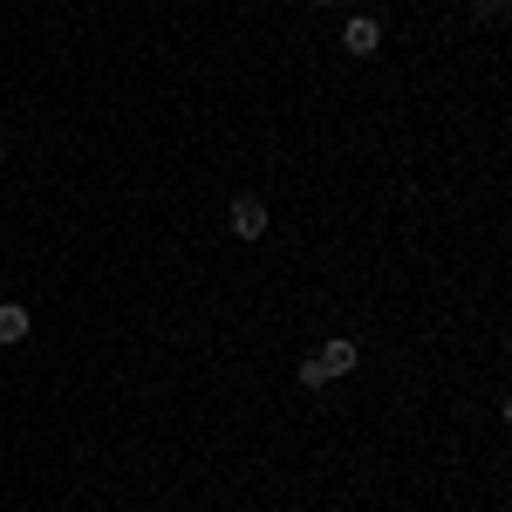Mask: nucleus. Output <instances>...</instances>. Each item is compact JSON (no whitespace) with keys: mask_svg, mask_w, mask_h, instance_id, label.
<instances>
[{"mask_svg":"<svg viewBox=\"0 0 512 512\" xmlns=\"http://www.w3.org/2000/svg\"><path fill=\"white\" fill-rule=\"evenodd\" d=\"M376 48H383V21H376V14H349V21H342V55L369 62Z\"/></svg>","mask_w":512,"mask_h":512,"instance_id":"obj_1","label":"nucleus"},{"mask_svg":"<svg viewBox=\"0 0 512 512\" xmlns=\"http://www.w3.org/2000/svg\"><path fill=\"white\" fill-rule=\"evenodd\" d=\"M315 362L328 369V383H342V376H355V369H362V342H355V335H328Z\"/></svg>","mask_w":512,"mask_h":512,"instance_id":"obj_3","label":"nucleus"},{"mask_svg":"<svg viewBox=\"0 0 512 512\" xmlns=\"http://www.w3.org/2000/svg\"><path fill=\"white\" fill-rule=\"evenodd\" d=\"M0 164H7V144H0Z\"/></svg>","mask_w":512,"mask_h":512,"instance_id":"obj_8","label":"nucleus"},{"mask_svg":"<svg viewBox=\"0 0 512 512\" xmlns=\"http://www.w3.org/2000/svg\"><path fill=\"white\" fill-rule=\"evenodd\" d=\"M308 7H342V0H308Z\"/></svg>","mask_w":512,"mask_h":512,"instance_id":"obj_7","label":"nucleus"},{"mask_svg":"<svg viewBox=\"0 0 512 512\" xmlns=\"http://www.w3.org/2000/svg\"><path fill=\"white\" fill-rule=\"evenodd\" d=\"M28 335H35V315L21 301H0V349H21Z\"/></svg>","mask_w":512,"mask_h":512,"instance_id":"obj_4","label":"nucleus"},{"mask_svg":"<svg viewBox=\"0 0 512 512\" xmlns=\"http://www.w3.org/2000/svg\"><path fill=\"white\" fill-rule=\"evenodd\" d=\"M294 383H301V390L315 396V390H328V369H321L315 355H308V362H301V369H294Z\"/></svg>","mask_w":512,"mask_h":512,"instance_id":"obj_5","label":"nucleus"},{"mask_svg":"<svg viewBox=\"0 0 512 512\" xmlns=\"http://www.w3.org/2000/svg\"><path fill=\"white\" fill-rule=\"evenodd\" d=\"M506 14H512L506 0H478V28H506Z\"/></svg>","mask_w":512,"mask_h":512,"instance_id":"obj_6","label":"nucleus"},{"mask_svg":"<svg viewBox=\"0 0 512 512\" xmlns=\"http://www.w3.org/2000/svg\"><path fill=\"white\" fill-rule=\"evenodd\" d=\"M226 226H233V239H260L267 226H274V212H267V198L239 192V198H233V212H226Z\"/></svg>","mask_w":512,"mask_h":512,"instance_id":"obj_2","label":"nucleus"}]
</instances>
